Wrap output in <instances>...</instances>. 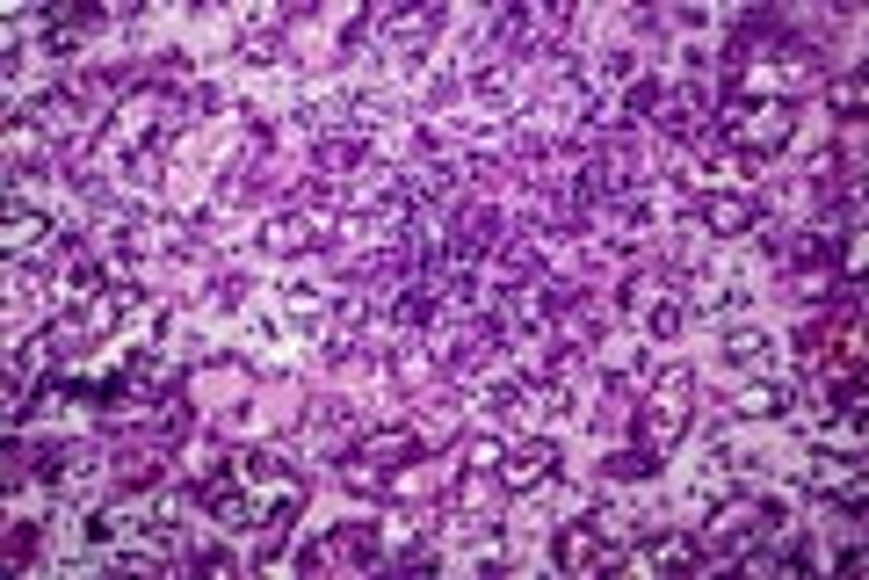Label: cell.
Masks as SVG:
<instances>
[{"label": "cell", "instance_id": "obj_1", "mask_svg": "<svg viewBox=\"0 0 869 580\" xmlns=\"http://www.w3.org/2000/svg\"><path fill=\"white\" fill-rule=\"evenodd\" d=\"M558 559H566V566H587V559H594V537H587V529H566V537H558Z\"/></svg>", "mask_w": 869, "mask_h": 580}, {"label": "cell", "instance_id": "obj_2", "mask_svg": "<svg viewBox=\"0 0 869 580\" xmlns=\"http://www.w3.org/2000/svg\"><path fill=\"white\" fill-rule=\"evenodd\" d=\"M536 471H543V457L529 450V457H515V464H507V487H529V479H536Z\"/></svg>", "mask_w": 869, "mask_h": 580}]
</instances>
